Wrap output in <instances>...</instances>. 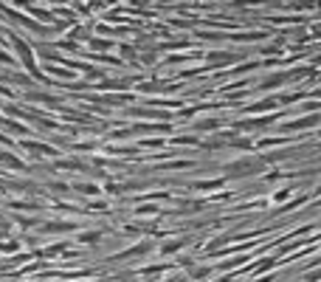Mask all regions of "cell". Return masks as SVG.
Wrapping results in <instances>:
<instances>
[{"mask_svg": "<svg viewBox=\"0 0 321 282\" xmlns=\"http://www.w3.org/2000/svg\"><path fill=\"white\" fill-rule=\"evenodd\" d=\"M262 167V164L259 161H248V158H245V161H234V164H229V175H251V172H257V169Z\"/></svg>", "mask_w": 321, "mask_h": 282, "instance_id": "cell-1", "label": "cell"}, {"mask_svg": "<svg viewBox=\"0 0 321 282\" xmlns=\"http://www.w3.org/2000/svg\"><path fill=\"white\" fill-rule=\"evenodd\" d=\"M12 42H15V48H17V54H20L23 65L34 70V54H31V48H29V45H26V42L20 40V37H12Z\"/></svg>", "mask_w": 321, "mask_h": 282, "instance_id": "cell-2", "label": "cell"}, {"mask_svg": "<svg viewBox=\"0 0 321 282\" xmlns=\"http://www.w3.org/2000/svg\"><path fill=\"white\" fill-rule=\"evenodd\" d=\"M73 189L76 192H85V195H96L99 186H93V183H73Z\"/></svg>", "mask_w": 321, "mask_h": 282, "instance_id": "cell-3", "label": "cell"}, {"mask_svg": "<svg viewBox=\"0 0 321 282\" xmlns=\"http://www.w3.org/2000/svg\"><path fill=\"white\" fill-rule=\"evenodd\" d=\"M68 229H71L68 223H48L45 226V232H68Z\"/></svg>", "mask_w": 321, "mask_h": 282, "instance_id": "cell-4", "label": "cell"}, {"mask_svg": "<svg viewBox=\"0 0 321 282\" xmlns=\"http://www.w3.org/2000/svg\"><path fill=\"white\" fill-rule=\"evenodd\" d=\"M82 240H85V243H93V240H99V234H96V232H87V234H82Z\"/></svg>", "mask_w": 321, "mask_h": 282, "instance_id": "cell-5", "label": "cell"}]
</instances>
